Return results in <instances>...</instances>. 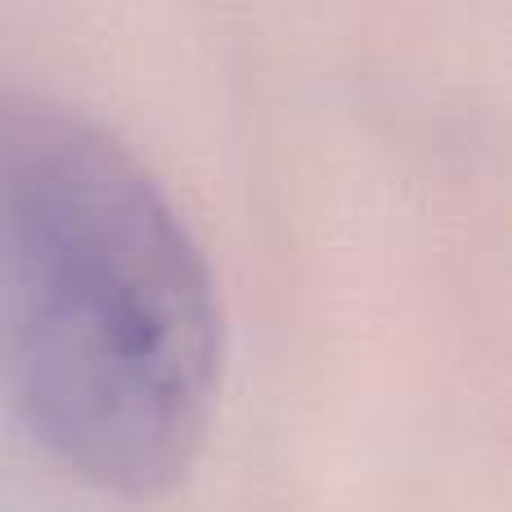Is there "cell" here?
I'll return each mask as SVG.
<instances>
[{
  "label": "cell",
  "instance_id": "6da1fadb",
  "mask_svg": "<svg viewBox=\"0 0 512 512\" xmlns=\"http://www.w3.org/2000/svg\"><path fill=\"white\" fill-rule=\"evenodd\" d=\"M225 319L207 252L99 122L0 104V391L68 477L113 499L185 481L212 432Z\"/></svg>",
  "mask_w": 512,
  "mask_h": 512
}]
</instances>
